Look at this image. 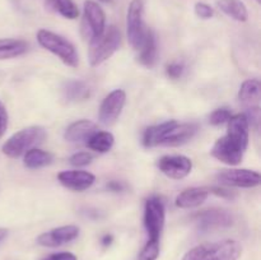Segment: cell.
<instances>
[{"label": "cell", "mask_w": 261, "mask_h": 260, "mask_svg": "<svg viewBox=\"0 0 261 260\" xmlns=\"http://www.w3.org/2000/svg\"><path fill=\"white\" fill-rule=\"evenodd\" d=\"M242 246L236 240L206 242L189 250L182 260H239Z\"/></svg>", "instance_id": "1"}, {"label": "cell", "mask_w": 261, "mask_h": 260, "mask_svg": "<svg viewBox=\"0 0 261 260\" xmlns=\"http://www.w3.org/2000/svg\"><path fill=\"white\" fill-rule=\"evenodd\" d=\"M121 45V33L116 25L105 28L102 35L89 41L88 60L91 66L101 65L103 61L111 58Z\"/></svg>", "instance_id": "2"}, {"label": "cell", "mask_w": 261, "mask_h": 260, "mask_svg": "<svg viewBox=\"0 0 261 260\" xmlns=\"http://www.w3.org/2000/svg\"><path fill=\"white\" fill-rule=\"evenodd\" d=\"M46 138V130L41 126H28L13 134L3 144V153L9 158H19L27 150L41 144Z\"/></svg>", "instance_id": "3"}, {"label": "cell", "mask_w": 261, "mask_h": 260, "mask_svg": "<svg viewBox=\"0 0 261 260\" xmlns=\"http://www.w3.org/2000/svg\"><path fill=\"white\" fill-rule=\"evenodd\" d=\"M37 41L43 48L58 56L65 65L76 68L79 64V56L73 43L69 42L63 36L48 30H40L37 32Z\"/></svg>", "instance_id": "4"}, {"label": "cell", "mask_w": 261, "mask_h": 260, "mask_svg": "<svg viewBox=\"0 0 261 260\" xmlns=\"http://www.w3.org/2000/svg\"><path fill=\"white\" fill-rule=\"evenodd\" d=\"M144 4L142 0H132L126 14V35L130 45L139 50L147 35V25L144 23Z\"/></svg>", "instance_id": "5"}, {"label": "cell", "mask_w": 261, "mask_h": 260, "mask_svg": "<svg viewBox=\"0 0 261 260\" xmlns=\"http://www.w3.org/2000/svg\"><path fill=\"white\" fill-rule=\"evenodd\" d=\"M165 221L166 212L163 201L157 196L148 199L144 206V227L149 241H160Z\"/></svg>", "instance_id": "6"}, {"label": "cell", "mask_w": 261, "mask_h": 260, "mask_svg": "<svg viewBox=\"0 0 261 260\" xmlns=\"http://www.w3.org/2000/svg\"><path fill=\"white\" fill-rule=\"evenodd\" d=\"M217 180L224 186L232 188H256L261 183V176L259 172L246 168H233V170H223L218 172Z\"/></svg>", "instance_id": "7"}, {"label": "cell", "mask_w": 261, "mask_h": 260, "mask_svg": "<svg viewBox=\"0 0 261 260\" xmlns=\"http://www.w3.org/2000/svg\"><path fill=\"white\" fill-rule=\"evenodd\" d=\"M84 19L83 30L86 31L87 37L89 41L98 37L106 28V14L98 3L93 0H86L83 5Z\"/></svg>", "instance_id": "8"}, {"label": "cell", "mask_w": 261, "mask_h": 260, "mask_svg": "<svg viewBox=\"0 0 261 260\" xmlns=\"http://www.w3.org/2000/svg\"><path fill=\"white\" fill-rule=\"evenodd\" d=\"M198 228L201 232L213 231L218 228H227L233 224L234 218L231 212L221 208H212L194 216Z\"/></svg>", "instance_id": "9"}, {"label": "cell", "mask_w": 261, "mask_h": 260, "mask_svg": "<svg viewBox=\"0 0 261 260\" xmlns=\"http://www.w3.org/2000/svg\"><path fill=\"white\" fill-rule=\"evenodd\" d=\"M157 165L163 175L173 180L185 178L193 170V161L182 154L163 155L158 160Z\"/></svg>", "instance_id": "10"}, {"label": "cell", "mask_w": 261, "mask_h": 260, "mask_svg": "<svg viewBox=\"0 0 261 260\" xmlns=\"http://www.w3.org/2000/svg\"><path fill=\"white\" fill-rule=\"evenodd\" d=\"M126 102V93L122 89H115L107 94L99 107V121L103 125H112L121 115Z\"/></svg>", "instance_id": "11"}, {"label": "cell", "mask_w": 261, "mask_h": 260, "mask_svg": "<svg viewBox=\"0 0 261 260\" xmlns=\"http://www.w3.org/2000/svg\"><path fill=\"white\" fill-rule=\"evenodd\" d=\"M245 149L227 135L219 138L212 148V155L228 166H237L244 158Z\"/></svg>", "instance_id": "12"}, {"label": "cell", "mask_w": 261, "mask_h": 260, "mask_svg": "<svg viewBox=\"0 0 261 260\" xmlns=\"http://www.w3.org/2000/svg\"><path fill=\"white\" fill-rule=\"evenodd\" d=\"M78 235L79 228L76 226H73V224L61 226L41 233L37 237V244L45 247H59L75 240Z\"/></svg>", "instance_id": "13"}, {"label": "cell", "mask_w": 261, "mask_h": 260, "mask_svg": "<svg viewBox=\"0 0 261 260\" xmlns=\"http://www.w3.org/2000/svg\"><path fill=\"white\" fill-rule=\"evenodd\" d=\"M58 180L63 186L73 191H84L91 188L96 181V176L88 171H61L58 175Z\"/></svg>", "instance_id": "14"}, {"label": "cell", "mask_w": 261, "mask_h": 260, "mask_svg": "<svg viewBox=\"0 0 261 260\" xmlns=\"http://www.w3.org/2000/svg\"><path fill=\"white\" fill-rule=\"evenodd\" d=\"M198 124L194 122H185V124H178L176 122L175 126L165 135L161 145H167V147H178L189 140L193 139L194 135L198 133Z\"/></svg>", "instance_id": "15"}, {"label": "cell", "mask_w": 261, "mask_h": 260, "mask_svg": "<svg viewBox=\"0 0 261 260\" xmlns=\"http://www.w3.org/2000/svg\"><path fill=\"white\" fill-rule=\"evenodd\" d=\"M227 122H228V132H227V137L231 138L233 142H236L240 147H242L245 150H246L247 145H249L250 126L245 114L232 115L231 119H229Z\"/></svg>", "instance_id": "16"}, {"label": "cell", "mask_w": 261, "mask_h": 260, "mask_svg": "<svg viewBox=\"0 0 261 260\" xmlns=\"http://www.w3.org/2000/svg\"><path fill=\"white\" fill-rule=\"evenodd\" d=\"M96 132H98L97 125L91 120L83 119L69 125L64 133V138L70 143H81L84 140L87 142L88 138L92 137Z\"/></svg>", "instance_id": "17"}, {"label": "cell", "mask_w": 261, "mask_h": 260, "mask_svg": "<svg viewBox=\"0 0 261 260\" xmlns=\"http://www.w3.org/2000/svg\"><path fill=\"white\" fill-rule=\"evenodd\" d=\"M209 191L206 188H189L176 196V205L182 209H191L201 205L208 199Z\"/></svg>", "instance_id": "18"}, {"label": "cell", "mask_w": 261, "mask_h": 260, "mask_svg": "<svg viewBox=\"0 0 261 260\" xmlns=\"http://www.w3.org/2000/svg\"><path fill=\"white\" fill-rule=\"evenodd\" d=\"M138 51H139L138 61L142 65L147 66V68L154 66L155 61H157V40H155L154 32L150 28H148L144 41Z\"/></svg>", "instance_id": "19"}, {"label": "cell", "mask_w": 261, "mask_h": 260, "mask_svg": "<svg viewBox=\"0 0 261 260\" xmlns=\"http://www.w3.org/2000/svg\"><path fill=\"white\" fill-rule=\"evenodd\" d=\"M61 93H63V99L65 102H78L88 98L91 96V89L83 81L70 79L64 83Z\"/></svg>", "instance_id": "20"}, {"label": "cell", "mask_w": 261, "mask_h": 260, "mask_svg": "<svg viewBox=\"0 0 261 260\" xmlns=\"http://www.w3.org/2000/svg\"><path fill=\"white\" fill-rule=\"evenodd\" d=\"M176 122H177L176 120H170V121L162 122L160 125L147 127L144 134H143V145L145 148H153L161 145L165 135L175 126Z\"/></svg>", "instance_id": "21"}, {"label": "cell", "mask_w": 261, "mask_h": 260, "mask_svg": "<svg viewBox=\"0 0 261 260\" xmlns=\"http://www.w3.org/2000/svg\"><path fill=\"white\" fill-rule=\"evenodd\" d=\"M28 43L18 38H0V60L18 58L27 53Z\"/></svg>", "instance_id": "22"}, {"label": "cell", "mask_w": 261, "mask_h": 260, "mask_svg": "<svg viewBox=\"0 0 261 260\" xmlns=\"http://www.w3.org/2000/svg\"><path fill=\"white\" fill-rule=\"evenodd\" d=\"M217 5L224 14L237 22H246L249 19L247 8L241 0H218Z\"/></svg>", "instance_id": "23"}, {"label": "cell", "mask_w": 261, "mask_h": 260, "mask_svg": "<svg viewBox=\"0 0 261 260\" xmlns=\"http://www.w3.org/2000/svg\"><path fill=\"white\" fill-rule=\"evenodd\" d=\"M23 157V163L30 170H38V168L46 167L53 162V155L38 148H32L27 150Z\"/></svg>", "instance_id": "24"}, {"label": "cell", "mask_w": 261, "mask_h": 260, "mask_svg": "<svg viewBox=\"0 0 261 260\" xmlns=\"http://www.w3.org/2000/svg\"><path fill=\"white\" fill-rule=\"evenodd\" d=\"M261 96V84L259 79H247L242 83L239 92L240 101L246 105H256Z\"/></svg>", "instance_id": "25"}, {"label": "cell", "mask_w": 261, "mask_h": 260, "mask_svg": "<svg viewBox=\"0 0 261 260\" xmlns=\"http://www.w3.org/2000/svg\"><path fill=\"white\" fill-rule=\"evenodd\" d=\"M46 5L66 19H76L79 17V8L73 0H46Z\"/></svg>", "instance_id": "26"}, {"label": "cell", "mask_w": 261, "mask_h": 260, "mask_svg": "<svg viewBox=\"0 0 261 260\" xmlns=\"http://www.w3.org/2000/svg\"><path fill=\"white\" fill-rule=\"evenodd\" d=\"M115 138L109 132H96L87 140V145L89 149L98 153H107L114 147Z\"/></svg>", "instance_id": "27"}, {"label": "cell", "mask_w": 261, "mask_h": 260, "mask_svg": "<svg viewBox=\"0 0 261 260\" xmlns=\"http://www.w3.org/2000/svg\"><path fill=\"white\" fill-rule=\"evenodd\" d=\"M158 256H160V241L148 240L142 251L139 252L138 260H157Z\"/></svg>", "instance_id": "28"}, {"label": "cell", "mask_w": 261, "mask_h": 260, "mask_svg": "<svg viewBox=\"0 0 261 260\" xmlns=\"http://www.w3.org/2000/svg\"><path fill=\"white\" fill-rule=\"evenodd\" d=\"M232 114L228 109L226 107H222V109H217L212 112L211 117H209V122L214 126H219V125H223L231 119Z\"/></svg>", "instance_id": "29"}, {"label": "cell", "mask_w": 261, "mask_h": 260, "mask_svg": "<svg viewBox=\"0 0 261 260\" xmlns=\"http://www.w3.org/2000/svg\"><path fill=\"white\" fill-rule=\"evenodd\" d=\"M93 161V155L88 152H76L69 158V163L74 167H84Z\"/></svg>", "instance_id": "30"}, {"label": "cell", "mask_w": 261, "mask_h": 260, "mask_svg": "<svg viewBox=\"0 0 261 260\" xmlns=\"http://www.w3.org/2000/svg\"><path fill=\"white\" fill-rule=\"evenodd\" d=\"M184 71H185V65L180 63V61H173V63H170L166 66V74L171 79L181 78Z\"/></svg>", "instance_id": "31"}, {"label": "cell", "mask_w": 261, "mask_h": 260, "mask_svg": "<svg viewBox=\"0 0 261 260\" xmlns=\"http://www.w3.org/2000/svg\"><path fill=\"white\" fill-rule=\"evenodd\" d=\"M194 10H195V14L198 15L201 19H211L214 15V9L206 3H196L195 7H194Z\"/></svg>", "instance_id": "32"}, {"label": "cell", "mask_w": 261, "mask_h": 260, "mask_svg": "<svg viewBox=\"0 0 261 260\" xmlns=\"http://www.w3.org/2000/svg\"><path fill=\"white\" fill-rule=\"evenodd\" d=\"M246 116L247 122H249V126H254L255 129L259 127V122H260V109L259 106H251L247 112L245 114Z\"/></svg>", "instance_id": "33"}, {"label": "cell", "mask_w": 261, "mask_h": 260, "mask_svg": "<svg viewBox=\"0 0 261 260\" xmlns=\"http://www.w3.org/2000/svg\"><path fill=\"white\" fill-rule=\"evenodd\" d=\"M208 189L209 193H213L216 194L217 196H221V198H224V199H234V196H236V194L233 193V191H231L229 189L227 188H222V186H211V188H206Z\"/></svg>", "instance_id": "34"}, {"label": "cell", "mask_w": 261, "mask_h": 260, "mask_svg": "<svg viewBox=\"0 0 261 260\" xmlns=\"http://www.w3.org/2000/svg\"><path fill=\"white\" fill-rule=\"evenodd\" d=\"M8 120H9V117H8L7 109H5V106L3 105V102L0 101V138H2L3 135L5 134V132H7Z\"/></svg>", "instance_id": "35"}, {"label": "cell", "mask_w": 261, "mask_h": 260, "mask_svg": "<svg viewBox=\"0 0 261 260\" xmlns=\"http://www.w3.org/2000/svg\"><path fill=\"white\" fill-rule=\"evenodd\" d=\"M42 260H76V256L73 252L63 251V252H56V254H51L48 256L43 257Z\"/></svg>", "instance_id": "36"}, {"label": "cell", "mask_w": 261, "mask_h": 260, "mask_svg": "<svg viewBox=\"0 0 261 260\" xmlns=\"http://www.w3.org/2000/svg\"><path fill=\"white\" fill-rule=\"evenodd\" d=\"M107 189L114 191V193H121V191H124L126 189V185L124 183H121V181H110L107 184Z\"/></svg>", "instance_id": "37"}, {"label": "cell", "mask_w": 261, "mask_h": 260, "mask_svg": "<svg viewBox=\"0 0 261 260\" xmlns=\"http://www.w3.org/2000/svg\"><path fill=\"white\" fill-rule=\"evenodd\" d=\"M112 241H114V237L111 236V235H105L103 237H102V246L107 247L110 246V245L112 244Z\"/></svg>", "instance_id": "38"}, {"label": "cell", "mask_w": 261, "mask_h": 260, "mask_svg": "<svg viewBox=\"0 0 261 260\" xmlns=\"http://www.w3.org/2000/svg\"><path fill=\"white\" fill-rule=\"evenodd\" d=\"M8 236V229L7 228H0V242L4 241Z\"/></svg>", "instance_id": "39"}, {"label": "cell", "mask_w": 261, "mask_h": 260, "mask_svg": "<svg viewBox=\"0 0 261 260\" xmlns=\"http://www.w3.org/2000/svg\"><path fill=\"white\" fill-rule=\"evenodd\" d=\"M99 2H102V3H111L112 0H99Z\"/></svg>", "instance_id": "40"}, {"label": "cell", "mask_w": 261, "mask_h": 260, "mask_svg": "<svg viewBox=\"0 0 261 260\" xmlns=\"http://www.w3.org/2000/svg\"><path fill=\"white\" fill-rule=\"evenodd\" d=\"M256 2H260V0H256Z\"/></svg>", "instance_id": "41"}]
</instances>
